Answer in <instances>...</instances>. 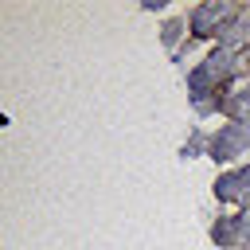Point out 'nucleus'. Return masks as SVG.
<instances>
[]
</instances>
